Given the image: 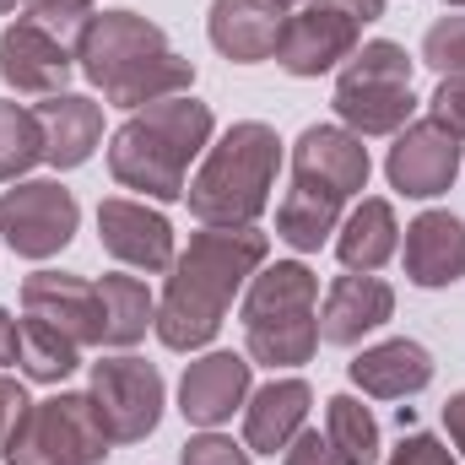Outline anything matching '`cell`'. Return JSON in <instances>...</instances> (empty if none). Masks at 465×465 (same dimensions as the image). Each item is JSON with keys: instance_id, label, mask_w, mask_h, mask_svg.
Returning <instances> with one entry per match:
<instances>
[{"instance_id": "6da1fadb", "label": "cell", "mask_w": 465, "mask_h": 465, "mask_svg": "<svg viewBox=\"0 0 465 465\" xmlns=\"http://www.w3.org/2000/svg\"><path fill=\"white\" fill-rule=\"evenodd\" d=\"M271 238L260 228H201L190 232V249L168 265V287L157 298V341L168 351H201L217 341L232 298L249 287V276L265 265Z\"/></svg>"}, {"instance_id": "7a4b0ae2", "label": "cell", "mask_w": 465, "mask_h": 465, "mask_svg": "<svg viewBox=\"0 0 465 465\" xmlns=\"http://www.w3.org/2000/svg\"><path fill=\"white\" fill-rule=\"evenodd\" d=\"M71 54H76V71L114 109H130V114L146 104L179 98L195 82V65L141 11H93L87 27L71 38Z\"/></svg>"}, {"instance_id": "3957f363", "label": "cell", "mask_w": 465, "mask_h": 465, "mask_svg": "<svg viewBox=\"0 0 465 465\" xmlns=\"http://www.w3.org/2000/svg\"><path fill=\"white\" fill-rule=\"evenodd\" d=\"M368 146L347 124H309L292 146V190L276 206V238L298 254L331 243L347 206L368 190Z\"/></svg>"}, {"instance_id": "277c9868", "label": "cell", "mask_w": 465, "mask_h": 465, "mask_svg": "<svg viewBox=\"0 0 465 465\" xmlns=\"http://www.w3.org/2000/svg\"><path fill=\"white\" fill-rule=\"evenodd\" d=\"M212 109L190 93L146 104L109 135V173L119 190H135L146 201H184L190 163L212 146Z\"/></svg>"}, {"instance_id": "5b68a950", "label": "cell", "mask_w": 465, "mask_h": 465, "mask_svg": "<svg viewBox=\"0 0 465 465\" xmlns=\"http://www.w3.org/2000/svg\"><path fill=\"white\" fill-rule=\"evenodd\" d=\"M282 168V141L265 119H238L223 130L217 146H206L201 168L190 173V217L201 228H254L271 206Z\"/></svg>"}, {"instance_id": "8992f818", "label": "cell", "mask_w": 465, "mask_h": 465, "mask_svg": "<svg viewBox=\"0 0 465 465\" xmlns=\"http://www.w3.org/2000/svg\"><path fill=\"white\" fill-rule=\"evenodd\" d=\"M243 357L265 368H303L320 351V276L303 260L260 265L243 287Z\"/></svg>"}, {"instance_id": "52a82bcc", "label": "cell", "mask_w": 465, "mask_h": 465, "mask_svg": "<svg viewBox=\"0 0 465 465\" xmlns=\"http://www.w3.org/2000/svg\"><path fill=\"white\" fill-rule=\"evenodd\" d=\"M336 119L351 135H395L417 114L411 98V54L390 38L357 44L347 65L336 71Z\"/></svg>"}, {"instance_id": "ba28073f", "label": "cell", "mask_w": 465, "mask_h": 465, "mask_svg": "<svg viewBox=\"0 0 465 465\" xmlns=\"http://www.w3.org/2000/svg\"><path fill=\"white\" fill-rule=\"evenodd\" d=\"M384 16V0H303L298 11H287L282 38H276V65L287 76H325L341 71L357 44L362 27Z\"/></svg>"}, {"instance_id": "9c48e42d", "label": "cell", "mask_w": 465, "mask_h": 465, "mask_svg": "<svg viewBox=\"0 0 465 465\" xmlns=\"http://www.w3.org/2000/svg\"><path fill=\"white\" fill-rule=\"evenodd\" d=\"M109 455V433L93 411L87 395H49V401H33L27 417L16 422L11 444L0 450L5 465H104Z\"/></svg>"}, {"instance_id": "30bf717a", "label": "cell", "mask_w": 465, "mask_h": 465, "mask_svg": "<svg viewBox=\"0 0 465 465\" xmlns=\"http://www.w3.org/2000/svg\"><path fill=\"white\" fill-rule=\"evenodd\" d=\"M87 401H93L109 444H141L163 422V373H157V362H146L135 351H114V357L93 362Z\"/></svg>"}, {"instance_id": "8fae6325", "label": "cell", "mask_w": 465, "mask_h": 465, "mask_svg": "<svg viewBox=\"0 0 465 465\" xmlns=\"http://www.w3.org/2000/svg\"><path fill=\"white\" fill-rule=\"evenodd\" d=\"M76 223H82V206L60 179H16L0 195V238L22 260L60 254L76 238Z\"/></svg>"}, {"instance_id": "7c38bea8", "label": "cell", "mask_w": 465, "mask_h": 465, "mask_svg": "<svg viewBox=\"0 0 465 465\" xmlns=\"http://www.w3.org/2000/svg\"><path fill=\"white\" fill-rule=\"evenodd\" d=\"M76 76V54L60 33H49L44 22L33 16H16L5 33H0V82L11 93H27V98H54L65 93V82Z\"/></svg>"}, {"instance_id": "4fadbf2b", "label": "cell", "mask_w": 465, "mask_h": 465, "mask_svg": "<svg viewBox=\"0 0 465 465\" xmlns=\"http://www.w3.org/2000/svg\"><path fill=\"white\" fill-rule=\"evenodd\" d=\"M384 173H390V190H401L406 201H433L460 173V141L433 119H411L406 130H395Z\"/></svg>"}, {"instance_id": "5bb4252c", "label": "cell", "mask_w": 465, "mask_h": 465, "mask_svg": "<svg viewBox=\"0 0 465 465\" xmlns=\"http://www.w3.org/2000/svg\"><path fill=\"white\" fill-rule=\"evenodd\" d=\"M98 238H104V249L114 254L119 265L146 271V276H163L179 260L168 217L152 212L146 201H130V195H109L98 206Z\"/></svg>"}, {"instance_id": "9a60e30c", "label": "cell", "mask_w": 465, "mask_h": 465, "mask_svg": "<svg viewBox=\"0 0 465 465\" xmlns=\"http://www.w3.org/2000/svg\"><path fill=\"white\" fill-rule=\"evenodd\" d=\"M22 309L65 331L76 347H104V292L71 271H33L22 282Z\"/></svg>"}, {"instance_id": "2e32d148", "label": "cell", "mask_w": 465, "mask_h": 465, "mask_svg": "<svg viewBox=\"0 0 465 465\" xmlns=\"http://www.w3.org/2000/svg\"><path fill=\"white\" fill-rule=\"evenodd\" d=\"M395 320V287L384 276L347 271L325 287V309H320V341L331 347H357L362 336L384 331Z\"/></svg>"}, {"instance_id": "e0dca14e", "label": "cell", "mask_w": 465, "mask_h": 465, "mask_svg": "<svg viewBox=\"0 0 465 465\" xmlns=\"http://www.w3.org/2000/svg\"><path fill=\"white\" fill-rule=\"evenodd\" d=\"M249 357L238 351H206L184 368L179 379V411L195 428H223L232 411L249 401Z\"/></svg>"}, {"instance_id": "ac0fdd59", "label": "cell", "mask_w": 465, "mask_h": 465, "mask_svg": "<svg viewBox=\"0 0 465 465\" xmlns=\"http://www.w3.org/2000/svg\"><path fill=\"white\" fill-rule=\"evenodd\" d=\"M282 22H287V5L282 0H212L206 33H212V49L223 60H232V65H260V60L276 54Z\"/></svg>"}, {"instance_id": "d6986e66", "label": "cell", "mask_w": 465, "mask_h": 465, "mask_svg": "<svg viewBox=\"0 0 465 465\" xmlns=\"http://www.w3.org/2000/svg\"><path fill=\"white\" fill-rule=\"evenodd\" d=\"M309 406H314L309 379H271V384L249 390V401H243V450L282 455L303 433Z\"/></svg>"}, {"instance_id": "ffe728a7", "label": "cell", "mask_w": 465, "mask_h": 465, "mask_svg": "<svg viewBox=\"0 0 465 465\" xmlns=\"http://www.w3.org/2000/svg\"><path fill=\"white\" fill-rule=\"evenodd\" d=\"M347 373L373 401H406V395H422L433 384V351L422 341H411V336H395V341L357 351L347 362Z\"/></svg>"}, {"instance_id": "44dd1931", "label": "cell", "mask_w": 465, "mask_h": 465, "mask_svg": "<svg viewBox=\"0 0 465 465\" xmlns=\"http://www.w3.org/2000/svg\"><path fill=\"white\" fill-rule=\"evenodd\" d=\"M465 276V223L450 212H422L406 228V282L411 287H455Z\"/></svg>"}, {"instance_id": "7402d4cb", "label": "cell", "mask_w": 465, "mask_h": 465, "mask_svg": "<svg viewBox=\"0 0 465 465\" xmlns=\"http://www.w3.org/2000/svg\"><path fill=\"white\" fill-rule=\"evenodd\" d=\"M38 124H44V163L49 168H82L104 141V109L93 98H82V93L44 98Z\"/></svg>"}, {"instance_id": "603a6c76", "label": "cell", "mask_w": 465, "mask_h": 465, "mask_svg": "<svg viewBox=\"0 0 465 465\" xmlns=\"http://www.w3.org/2000/svg\"><path fill=\"white\" fill-rule=\"evenodd\" d=\"M395 249H401V223H395V206L379 201V195L357 201L341 217V228H336V254H341L347 271H368L373 276L379 265L395 260Z\"/></svg>"}, {"instance_id": "cb8c5ba5", "label": "cell", "mask_w": 465, "mask_h": 465, "mask_svg": "<svg viewBox=\"0 0 465 465\" xmlns=\"http://www.w3.org/2000/svg\"><path fill=\"white\" fill-rule=\"evenodd\" d=\"M98 292H104V347L130 351L157 325V298H152V287L141 276H119L114 271V276L98 282Z\"/></svg>"}, {"instance_id": "d4e9b609", "label": "cell", "mask_w": 465, "mask_h": 465, "mask_svg": "<svg viewBox=\"0 0 465 465\" xmlns=\"http://www.w3.org/2000/svg\"><path fill=\"white\" fill-rule=\"evenodd\" d=\"M16 362H22V373H27L33 384H60V379H71V373L82 368V347H76L65 331H54L49 320L27 314V320H22Z\"/></svg>"}, {"instance_id": "484cf974", "label": "cell", "mask_w": 465, "mask_h": 465, "mask_svg": "<svg viewBox=\"0 0 465 465\" xmlns=\"http://www.w3.org/2000/svg\"><path fill=\"white\" fill-rule=\"evenodd\" d=\"M325 444L341 465H379V422L362 401L331 395L325 401Z\"/></svg>"}, {"instance_id": "4316f807", "label": "cell", "mask_w": 465, "mask_h": 465, "mask_svg": "<svg viewBox=\"0 0 465 465\" xmlns=\"http://www.w3.org/2000/svg\"><path fill=\"white\" fill-rule=\"evenodd\" d=\"M44 163V124L38 109L0 98V184H16L27 168Z\"/></svg>"}, {"instance_id": "83f0119b", "label": "cell", "mask_w": 465, "mask_h": 465, "mask_svg": "<svg viewBox=\"0 0 465 465\" xmlns=\"http://www.w3.org/2000/svg\"><path fill=\"white\" fill-rule=\"evenodd\" d=\"M422 65H433L439 76H455L465 71V11H450L428 27L422 38Z\"/></svg>"}, {"instance_id": "f1b7e54d", "label": "cell", "mask_w": 465, "mask_h": 465, "mask_svg": "<svg viewBox=\"0 0 465 465\" xmlns=\"http://www.w3.org/2000/svg\"><path fill=\"white\" fill-rule=\"evenodd\" d=\"M428 119L444 124L455 141H465V71H455V76L439 82V93L428 98Z\"/></svg>"}, {"instance_id": "f546056e", "label": "cell", "mask_w": 465, "mask_h": 465, "mask_svg": "<svg viewBox=\"0 0 465 465\" xmlns=\"http://www.w3.org/2000/svg\"><path fill=\"white\" fill-rule=\"evenodd\" d=\"M179 465H254V460H249L243 444H232V439H223V433L206 428V433H195V439L184 444Z\"/></svg>"}, {"instance_id": "4dcf8cb0", "label": "cell", "mask_w": 465, "mask_h": 465, "mask_svg": "<svg viewBox=\"0 0 465 465\" xmlns=\"http://www.w3.org/2000/svg\"><path fill=\"white\" fill-rule=\"evenodd\" d=\"M384 465H460V460L450 455V444H444V439H433V433H406V439H401V450H395Z\"/></svg>"}, {"instance_id": "1f68e13d", "label": "cell", "mask_w": 465, "mask_h": 465, "mask_svg": "<svg viewBox=\"0 0 465 465\" xmlns=\"http://www.w3.org/2000/svg\"><path fill=\"white\" fill-rule=\"evenodd\" d=\"M282 465H341L336 460V450L325 444V433H314V428H303L287 450H282Z\"/></svg>"}, {"instance_id": "d6a6232c", "label": "cell", "mask_w": 465, "mask_h": 465, "mask_svg": "<svg viewBox=\"0 0 465 465\" xmlns=\"http://www.w3.org/2000/svg\"><path fill=\"white\" fill-rule=\"evenodd\" d=\"M27 406H33V401H27V390H22L16 379H5V373H0V450L11 444V433H16V422L27 417Z\"/></svg>"}, {"instance_id": "836d02e7", "label": "cell", "mask_w": 465, "mask_h": 465, "mask_svg": "<svg viewBox=\"0 0 465 465\" xmlns=\"http://www.w3.org/2000/svg\"><path fill=\"white\" fill-rule=\"evenodd\" d=\"M444 428H450V444L465 455V390L460 395H450V406H444Z\"/></svg>"}, {"instance_id": "e575fe53", "label": "cell", "mask_w": 465, "mask_h": 465, "mask_svg": "<svg viewBox=\"0 0 465 465\" xmlns=\"http://www.w3.org/2000/svg\"><path fill=\"white\" fill-rule=\"evenodd\" d=\"M16 347H22V320H11V314L0 309V368L16 362Z\"/></svg>"}, {"instance_id": "d590c367", "label": "cell", "mask_w": 465, "mask_h": 465, "mask_svg": "<svg viewBox=\"0 0 465 465\" xmlns=\"http://www.w3.org/2000/svg\"><path fill=\"white\" fill-rule=\"evenodd\" d=\"M22 5H33V0H0V16H11V11H22Z\"/></svg>"}, {"instance_id": "8d00e7d4", "label": "cell", "mask_w": 465, "mask_h": 465, "mask_svg": "<svg viewBox=\"0 0 465 465\" xmlns=\"http://www.w3.org/2000/svg\"><path fill=\"white\" fill-rule=\"evenodd\" d=\"M444 5H455V11H465V0H444Z\"/></svg>"}, {"instance_id": "74e56055", "label": "cell", "mask_w": 465, "mask_h": 465, "mask_svg": "<svg viewBox=\"0 0 465 465\" xmlns=\"http://www.w3.org/2000/svg\"><path fill=\"white\" fill-rule=\"evenodd\" d=\"M282 5H303V0H282Z\"/></svg>"}, {"instance_id": "f35d334b", "label": "cell", "mask_w": 465, "mask_h": 465, "mask_svg": "<svg viewBox=\"0 0 465 465\" xmlns=\"http://www.w3.org/2000/svg\"><path fill=\"white\" fill-rule=\"evenodd\" d=\"M87 5H93V0H87Z\"/></svg>"}]
</instances>
